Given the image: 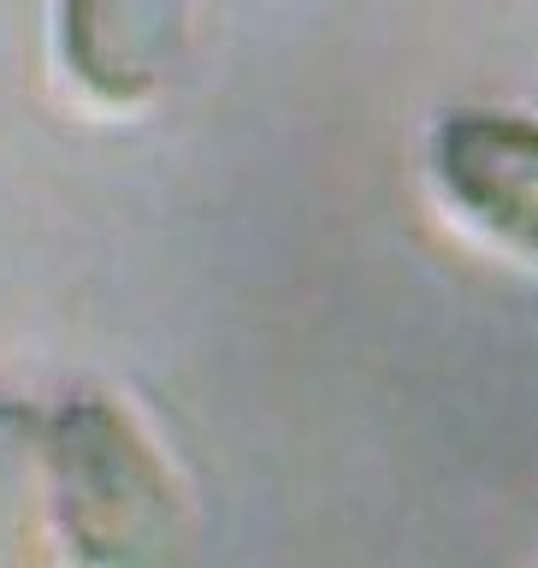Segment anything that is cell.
I'll list each match as a JSON object with an SVG mask.
<instances>
[{
    "instance_id": "obj_1",
    "label": "cell",
    "mask_w": 538,
    "mask_h": 568,
    "mask_svg": "<svg viewBox=\"0 0 538 568\" xmlns=\"http://www.w3.org/2000/svg\"><path fill=\"white\" fill-rule=\"evenodd\" d=\"M48 550L60 568H195V497L119 390L48 408Z\"/></svg>"
},
{
    "instance_id": "obj_2",
    "label": "cell",
    "mask_w": 538,
    "mask_h": 568,
    "mask_svg": "<svg viewBox=\"0 0 538 568\" xmlns=\"http://www.w3.org/2000/svg\"><path fill=\"white\" fill-rule=\"evenodd\" d=\"M426 184L461 231L538 266V113L509 101L444 106L426 131Z\"/></svg>"
},
{
    "instance_id": "obj_3",
    "label": "cell",
    "mask_w": 538,
    "mask_h": 568,
    "mask_svg": "<svg viewBox=\"0 0 538 568\" xmlns=\"http://www.w3.org/2000/svg\"><path fill=\"white\" fill-rule=\"evenodd\" d=\"M195 0H53L60 78L101 113H142L172 89Z\"/></svg>"
},
{
    "instance_id": "obj_4",
    "label": "cell",
    "mask_w": 538,
    "mask_h": 568,
    "mask_svg": "<svg viewBox=\"0 0 538 568\" xmlns=\"http://www.w3.org/2000/svg\"><path fill=\"white\" fill-rule=\"evenodd\" d=\"M48 550V408L0 390V568Z\"/></svg>"
}]
</instances>
